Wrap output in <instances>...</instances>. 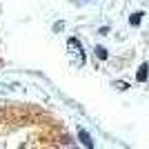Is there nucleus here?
Segmentation results:
<instances>
[{
	"mask_svg": "<svg viewBox=\"0 0 149 149\" xmlns=\"http://www.w3.org/2000/svg\"><path fill=\"white\" fill-rule=\"evenodd\" d=\"M67 54H69V60H71V65H74V67H82V65H85V51H82L80 42H78L76 38H69V42H67Z\"/></svg>",
	"mask_w": 149,
	"mask_h": 149,
	"instance_id": "1",
	"label": "nucleus"
},
{
	"mask_svg": "<svg viewBox=\"0 0 149 149\" xmlns=\"http://www.w3.org/2000/svg\"><path fill=\"white\" fill-rule=\"evenodd\" d=\"M147 74H149V65H147V62H143L140 69H138V74H136V80L138 82H145V80H147Z\"/></svg>",
	"mask_w": 149,
	"mask_h": 149,
	"instance_id": "2",
	"label": "nucleus"
},
{
	"mask_svg": "<svg viewBox=\"0 0 149 149\" xmlns=\"http://www.w3.org/2000/svg\"><path fill=\"white\" fill-rule=\"evenodd\" d=\"M78 138L82 140V145H85V147H89V149L93 147V140H91V136H89V134H87L85 129H80V131H78Z\"/></svg>",
	"mask_w": 149,
	"mask_h": 149,
	"instance_id": "3",
	"label": "nucleus"
},
{
	"mask_svg": "<svg viewBox=\"0 0 149 149\" xmlns=\"http://www.w3.org/2000/svg\"><path fill=\"white\" fill-rule=\"evenodd\" d=\"M140 20H143V13L138 11V13H134V16H131V18H129V22H131V25H134V27H138V25H140Z\"/></svg>",
	"mask_w": 149,
	"mask_h": 149,
	"instance_id": "4",
	"label": "nucleus"
},
{
	"mask_svg": "<svg viewBox=\"0 0 149 149\" xmlns=\"http://www.w3.org/2000/svg\"><path fill=\"white\" fill-rule=\"evenodd\" d=\"M96 56H98L100 60H105V58H107V49H105V47H96Z\"/></svg>",
	"mask_w": 149,
	"mask_h": 149,
	"instance_id": "5",
	"label": "nucleus"
},
{
	"mask_svg": "<svg viewBox=\"0 0 149 149\" xmlns=\"http://www.w3.org/2000/svg\"><path fill=\"white\" fill-rule=\"evenodd\" d=\"M113 87H116V89H120V91H125V89H129V85H127V82H116Z\"/></svg>",
	"mask_w": 149,
	"mask_h": 149,
	"instance_id": "6",
	"label": "nucleus"
}]
</instances>
